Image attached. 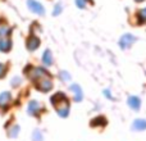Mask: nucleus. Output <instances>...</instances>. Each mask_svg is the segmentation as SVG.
<instances>
[{"label":"nucleus","instance_id":"1","mask_svg":"<svg viewBox=\"0 0 146 141\" xmlns=\"http://www.w3.org/2000/svg\"><path fill=\"white\" fill-rule=\"evenodd\" d=\"M135 41H136V37L133 35H131V33H127V35L122 36L121 41H119V45H121L122 49H128L133 45Z\"/></svg>","mask_w":146,"mask_h":141},{"label":"nucleus","instance_id":"2","mask_svg":"<svg viewBox=\"0 0 146 141\" xmlns=\"http://www.w3.org/2000/svg\"><path fill=\"white\" fill-rule=\"evenodd\" d=\"M27 4H28V8H30L33 13H36V14H41V15H42L44 13H45L44 7L40 4V3L36 1V0H27Z\"/></svg>","mask_w":146,"mask_h":141},{"label":"nucleus","instance_id":"3","mask_svg":"<svg viewBox=\"0 0 146 141\" xmlns=\"http://www.w3.org/2000/svg\"><path fill=\"white\" fill-rule=\"evenodd\" d=\"M128 105L131 106L132 109L137 110V109L140 108V105H141V100H140V98H137V96H131V98L128 99Z\"/></svg>","mask_w":146,"mask_h":141},{"label":"nucleus","instance_id":"4","mask_svg":"<svg viewBox=\"0 0 146 141\" xmlns=\"http://www.w3.org/2000/svg\"><path fill=\"white\" fill-rule=\"evenodd\" d=\"M38 45H40V40H38L37 37H35V36H32V37L28 39L27 41V46L30 50H35V49L38 48Z\"/></svg>","mask_w":146,"mask_h":141},{"label":"nucleus","instance_id":"5","mask_svg":"<svg viewBox=\"0 0 146 141\" xmlns=\"http://www.w3.org/2000/svg\"><path fill=\"white\" fill-rule=\"evenodd\" d=\"M133 128L137 131H144L146 130V121L145 119H136L133 122Z\"/></svg>","mask_w":146,"mask_h":141},{"label":"nucleus","instance_id":"6","mask_svg":"<svg viewBox=\"0 0 146 141\" xmlns=\"http://www.w3.org/2000/svg\"><path fill=\"white\" fill-rule=\"evenodd\" d=\"M38 110H40V104H38L37 101L33 100L28 104V113L30 114H36Z\"/></svg>","mask_w":146,"mask_h":141},{"label":"nucleus","instance_id":"7","mask_svg":"<svg viewBox=\"0 0 146 141\" xmlns=\"http://www.w3.org/2000/svg\"><path fill=\"white\" fill-rule=\"evenodd\" d=\"M71 90L76 94V96H74L76 101H81V100H82V91H81L80 86H78V85H72L71 86Z\"/></svg>","mask_w":146,"mask_h":141},{"label":"nucleus","instance_id":"8","mask_svg":"<svg viewBox=\"0 0 146 141\" xmlns=\"http://www.w3.org/2000/svg\"><path fill=\"white\" fill-rule=\"evenodd\" d=\"M10 94L9 92H3L1 95H0V106H5L7 104H9L10 101Z\"/></svg>","mask_w":146,"mask_h":141},{"label":"nucleus","instance_id":"9","mask_svg":"<svg viewBox=\"0 0 146 141\" xmlns=\"http://www.w3.org/2000/svg\"><path fill=\"white\" fill-rule=\"evenodd\" d=\"M137 22L140 23V25H142V23H146V8L144 9H140L139 12H137Z\"/></svg>","mask_w":146,"mask_h":141},{"label":"nucleus","instance_id":"10","mask_svg":"<svg viewBox=\"0 0 146 141\" xmlns=\"http://www.w3.org/2000/svg\"><path fill=\"white\" fill-rule=\"evenodd\" d=\"M38 88L42 91H49L51 88V82L49 80H41L38 83Z\"/></svg>","mask_w":146,"mask_h":141},{"label":"nucleus","instance_id":"11","mask_svg":"<svg viewBox=\"0 0 146 141\" xmlns=\"http://www.w3.org/2000/svg\"><path fill=\"white\" fill-rule=\"evenodd\" d=\"M68 112H69L68 101H67L63 106H58V113H59V116H60V117H67V116H68Z\"/></svg>","mask_w":146,"mask_h":141},{"label":"nucleus","instance_id":"12","mask_svg":"<svg viewBox=\"0 0 146 141\" xmlns=\"http://www.w3.org/2000/svg\"><path fill=\"white\" fill-rule=\"evenodd\" d=\"M42 62L46 64V66H50V64L53 63V58H51V53H50V50H46L45 53H44Z\"/></svg>","mask_w":146,"mask_h":141},{"label":"nucleus","instance_id":"13","mask_svg":"<svg viewBox=\"0 0 146 141\" xmlns=\"http://www.w3.org/2000/svg\"><path fill=\"white\" fill-rule=\"evenodd\" d=\"M10 41L9 40H0V50L3 51H8L10 49Z\"/></svg>","mask_w":146,"mask_h":141},{"label":"nucleus","instance_id":"14","mask_svg":"<svg viewBox=\"0 0 146 141\" xmlns=\"http://www.w3.org/2000/svg\"><path fill=\"white\" fill-rule=\"evenodd\" d=\"M106 124V121L104 117H99V118H95L92 122H91V126H104Z\"/></svg>","mask_w":146,"mask_h":141},{"label":"nucleus","instance_id":"15","mask_svg":"<svg viewBox=\"0 0 146 141\" xmlns=\"http://www.w3.org/2000/svg\"><path fill=\"white\" fill-rule=\"evenodd\" d=\"M18 131H19V127H18V126H14V127L12 128V131H9L8 134H9V136L15 137V136H17V134H18Z\"/></svg>","mask_w":146,"mask_h":141},{"label":"nucleus","instance_id":"16","mask_svg":"<svg viewBox=\"0 0 146 141\" xmlns=\"http://www.w3.org/2000/svg\"><path fill=\"white\" fill-rule=\"evenodd\" d=\"M5 73H7V68H5V66H4V64H1V63H0V78H1V77H4V76H5Z\"/></svg>","mask_w":146,"mask_h":141},{"label":"nucleus","instance_id":"17","mask_svg":"<svg viewBox=\"0 0 146 141\" xmlns=\"http://www.w3.org/2000/svg\"><path fill=\"white\" fill-rule=\"evenodd\" d=\"M76 4L78 8H85L86 7V0H76Z\"/></svg>","mask_w":146,"mask_h":141},{"label":"nucleus","instance_id":"18","mask_svg":"<svg viewBox=\"0 0 146 141\" xmlns=\"http://www.w3.org/2000/svg\"><path fill=\"white\" fill-rule=\"evenodd\" d=\"M62 12V5L60 4H56L55 5V9H54V14H59V13H60Z\"/></svg>","mask_w":146,"mask_h":141},{"label":"nucleus","instance_id":"19","mask_svg":"<svg viewBox=\"0 0 146 141\" xmlns=\"http://www.w3.org/2000/svg\"><path fill=\"white\" fill-rule=\"evenodd\" d=\"M60 76L63 77V81H68L69 78H71V76H69L67 72H60Z\"/></svg>","mask_w":146,"mask_h":141},{"label":"nucleus","instance_id":"20","mask_svg":"<svg viewBox=\"0 0 146 141\" xmlns=\"http://www.w3.org/2000/svg\"><path fill=\"white\" fill-rule=\"evenodd\" d=\"M136 1L137 3H141V1H144V0H136Z\"/></svg>","mask_w":146,"mask_h":141}]
</instances>
